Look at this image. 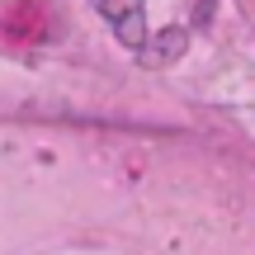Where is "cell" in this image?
<instances>
[{
  "mask_svg": "<svg viewBox=\"0 0 255 255\" xmlns=\"http://www.w3.org/2000/svg\"><path fill=\"white\" fill-rule=\"evenodd\" d=\"M95 5L104 9V14L114 19V28H123L128 38H142V0H95Z\"/></svg>",
  "mask_w": 255,
  "mask_h": 255,
  "instance_id": "6da1fadb",
  "label": "cell"
}]
</instances>
